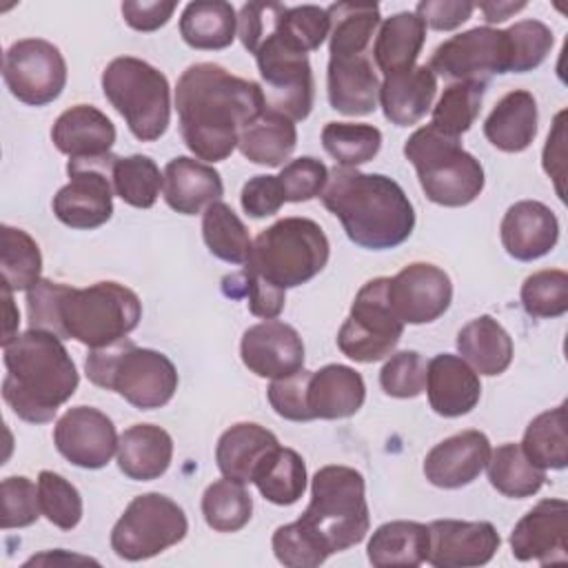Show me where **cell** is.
<instances>
[{"mask_svg": "<svg viewBox=\"0 0 568 568\" xmlns=\"http://www.w3.org/2000/svg\"><path fill=\"white\" fill-rule=\"evenodd\" d=\"M297 521L328 557L357 546L371 526L364 475L351 466H322L311 479V501Z\"/></svg>", "mask_w": 568, "mask_h": 568, "instance_id": "cell-5", "label": "cell"}, {"mask_svg": "<svg viewBox=\"0 0 568 568\" xmlns=\"http://www.w3.org/2000/svg\"><path fill=\"white\" fill-rule=\"evenodd\" d=\"M13 291L2 286V302H4V331H2V346H7L9 342H13L18 337V324H20V313L13 304L11 297Z\"/></svg>", "mask_w": 568, "mask_h": 568, "instance_id": "cell-63", "label": "cell"}, {"mask_svg": "<svg viewBox=\"0 0 568 568\" xmlns=\"http://www.w3.org/2000/svg\"><path fill=\"white\" fill-rule=\"evenodd\" d=\"M29 328L60 339H75L89 348L109 346L126 337L142 317L140 297L118 282H95L75 288L40 280L27 291Z\"/></svg>", "mask_w": 568, "mask_h": 568, "instance_id": "cell-2", "label": "cell"}, {"mask_svg": "<svg viewBox=\"0 0 568 568\" xmlns=\"http://www.w3.org/2000/svg\"><path fill=\"white\" fill-rule=\"evenodd\" d=\"M118 439L111 417L93 406L69 408L53 428L58 453L73 466L89 470H98L111 462Z\"/></svg>", "mask_w": 568, "mask_h": 568, "instance_id": "cell-17", "label": "cell"}, {"mask_svg": "<svg viewBox=\"0 0 568 568\" xmlns=\"http://www.w3.org/2000/svg\"><path fill=\"white\" fill-rule=\"evenodd\" d=\"M328 53L351 55L368 53V44L382 24L379 4L375 2H335L328 9Z\"/></svg>", "mask_w": 568, "mask_h": 568, "instance_id": "cell-38", "label": "cell"}, {"mask_svg": "<svg viewBox=\"0 0 568 568\" xmlns=\"http://www.w3.org/2000/svg\"><path fill=\"white\" fill-rule=\"evenodd\" d=\"M277 437L253 422H240L226 428L215 446V462L222 477L233 479L237 484H248L262 457L275 448Z\"/></svg>", "mask_w": 568, "mask_h": 568, "instance_id": "cell-31", "label": "cell"}, {"mask_svg": "<svg viewBox=\"0 0 568 568\" xmlns=\"http://www.w3.org/2000/svg\"><path fill=\"white\" fill-rule=\"evenodd\" d=\"M275 559L288 568H315L328 559L326 550L300 526V521L284 524L271 539Z\"/></svg>", "mask_w": 568, "mask_h": 568, "instance_id": "cell-53", "label": "cell"}, {"mask_svg": "<svg viewBox=\"0 0 568 568\" xmlns=\"http://www.w3.org/2000/svg\"><path fill=\"white\" fill-rule=\"evenodd\" d=\"M426 395L437 415L462 417L479 404L481 382L459 355L439 353L426 364Z\"/></svg>", "mask_w": 568, "mask_h": 568, "instance_id": "cell-24", "label": "cell"}, {"mask_svg": "<svg viewBox=\"0 0 568 568\" xmlns=\"http://www.w3.org/2000/svg\"><path fill=\"white\" fill-rule=\"evenodd\" d=\"M313 371H295L293 375L273 379L268 386V402L271 408L288 419V422H311V413H308V402H306V388H308V379H311Z\"/></svg>", "mask_w": 568, "mask_h": 568, "instance_id": "cell-56", "label": "cell"}, {"mask_svg": "<svg viewBox=\"0 0 568 568\" xmlns=\"http://www.w3.org/2000/svg\"><path fill=\"white\" fill-rule=\"evenodd\" d=\"M499 544V532L490 521L435 519L428 524L426 561L435 568L484 566L495 557Z\"/></svg>", "mask_w": 568, "mask_h": 568, "instance_id": "cell-18", "label": "cell"}, {"mask_svg": "<svg viewBox=\"0 0 568 568\" xmlns=\"http://www.w3.org/2000/svg\"><path fill=\"white\" fill-rule=\"evenodd\" d=\"M266 106L288 120L308 118L315 100V82L306 53L293 51L273 33L255 49Z\"/></svg>", "mask_w": 568, "mask_h": 568, "instance_id": "cell-12", "label": "cell"}, {"mask_svg": "<svg viewBox=\"0 0 568 568\" xmlns=\"http://www.w3.org/2000/svg\"><path fill=\"white\" fill-rule=\"evenodd\" d=\"M388 277L368 280L355 295L348 317L337 333L339 351L362 364L388 357L402 339L404 322L388 304Z\"/></svg>", "mask_w": 568, "mask_h": 568, "instance_id": "cell-11", "label": "cell"}, {"mask_svg": "<svg viewBox=\"0 0 568 568\" xmlns=\"http://www.w3.org/2000/svg\"><path fill=\"white\" fill-rule=\"evenodd\" d=\"M524 455L541 470H564L568 466L566 404L539 413L524 430Z\"/></svg>", "mask_w": 568, "mask_h": 568, "instance_id": "cell-39", "label": "cell"}, {"mask_svg": "<svg viewBox=\"0 0 568 568\" xmlns=\"http://www.w3.org/2000/svg\"><path fill=\"white\" fill-rule=\"evenodd\" d=\"M475 9H479L484 13V20L493 24V22H504L513 13L526 9V2H501V0H497V2H479V4H475Z\"/></svg>", "mask_w": 568, "mask_h": 568, "instance_id": "cell-62", "label": "cell"}, {"mask_svg": "<svg viewBox=\"0 0 568 568\" xmlns=\"http://www.w3.org/2000/svg\"><path fill=\"white\" fill-rule=\"evenodd\" d=\"M537 100L530 91H508L484 120L486 140L504 151L519 153L528 149L537 135Z\"/></svg>", "mask_w": 568, "mask_h": 568, "instance_id": "cell-30", "label": "cell"}, {"mask_svg": "<svg viewBox=\"0 0 568 568\" xmlns=\"http://www.w3.org/2000/svg\"><path fill=\"white\" fill-rule=\"evenodd\" d=\"M286 4L282 2H246L237 13V36L248 53L273 33Z\"/></svg>", "mask_w": 568, "mask_h": 568, "instance_id": "cell-57", "label": "cell"}, {"mask_svg": "<svg viewBox=\"0 0 568 568\" xmlns=\"http://www.w3.org/2000/svg\"><path fill=\"white\" fill-rule=\"evenodd\" d=\"M488 481L490 486L513 499L532 497L546 481V470L537 468L521 450L519 444H501L490 450L488 464Z\"/></svg>", "mask_w": 568, "mask_h": 568, "instance_id": "cell-40", "label": "cell"}, {"mask_svg": "<svg viewBox=\"0 0 568 568\" xmlns=\"http://www.w3.org/2000/svg\"><path fill=\"white\" fill-rule=\"evenodd\" d=\"M253 499L244 484L233 479H217L206 486L202 495V515L209 528L217 532H237L251 521Z\"/></svg>", "mask_w": 568, "mask_h": 568, "instance_id": "cell-46", "label": "cell"}, {"mask_svg": "<svg viewBox=\"0 0 568 568\" xmlns=\"http://www.w3.org/2000/svg\"><path fill=\"white\" fill-rule=\"evenodd\" d=\"M328 255L331 244L317 222L308 217H284L253 240L244 266L286 291L322 273Z\"/></svg>", "mask_w": 568, "mask_h": 568, "instance_id": "cell-7", "label": "cell"}, {"mask_svg": "<svg viewBox=\"0 0 568 568\" xmlns=\"http://www.w3.org/2000/svg\"><path fill=\"white\" fill-rule=\"evenodd\" d=\"M499 235L510 257L532 262L555 248L559 240V220L544 202L521 200L504 213Z\"/></svg>", "mask_w": 568, "mask_h": 568, "instance_id": "cell-22", "label": "cell"}, {"mask_svg": "<svg viewBox=\"0 0 568 568\" xmlns=\"http://www.w3.org/2000/svg\"><path fill=\"white\" fill-rule=\"evenodd\" d=\"M277 180L282 184L286 202H308L322 195L328 182V169L324 162L304 155L284 164Z\"/></svg>", "mask_w": 568, "mask_h": 568, "instance_id": "cell-55", "label": "cell"}, {"mask_svg": "<svg viewBox=\"0 0 568 568\" xmlns=\"http://www.w3.org/2000/svg\"><path fill=\"white\" fill-rule=\"evenodd\" d=\"M426 359L417 351L393 353L379 371V384L386 395L410 399L426 388Z\"/></svg>", "mask_w": 568, "mask_h": 568, "instance_id": "cell-52", "label": "cell"}, {"mask_svg": "<svg viewBox=\"0 0 568 568\" xmlns=\"http://www.w3.org/2000/svg\"><path fill=\"white\" fill-rule=\"evenodd\" d=\"M84 373L91 384L118 393L140 410L169 404L178 390L173 362L160 351L135 346L129 337L91 348L84 359Z\"/></svg>", "mask_w": 568, "mask_h": 568, "instance_id": "cell-6", "label": "cell"}, {"mask_svg": "<svg viewBox=\"0 0 568 568\" xmlns=\"http://www.w3.org/2000/svg\"><path fill=\"white\" fill-rule=\"evenodd\" d=\"M115 158L109 153L67 162L69 184L53 195V213L62 224L91 231L111 220L115 195L111 169Z\"/></svg>", "mask_w": 568, "mask_h": 568, "instance_id": "cell-14", "label": "cell"}, {"mask_svg": "<svg viewBox=\"0 0 568 568\" xmlns=\"http://www.w3.org/2000/svg\"><path fill=\"white\" fill-rule=\"evenodd\" d=\"M55 149L69 160L102 158L111 153L115 142L113 122L91 104H75L58 115L51 126Z\"/></svg>", "mask_w": 568, "mask_h": 568, "instance_id": "cell-25", "label": "cell"}, {"mask_svg": "<svg viewBox=\"0 0 568 568\" xmlns=\"http://www.w3.org/2000/svg\"><path fill=\"white\" fill-rule=\"evenodd\" d=\"M486 84L450 82L430 111V126L442 135L457 138L466 133L479 115Z\"/></svg>", "mask_w": 568, "mask_h": 568, "instance_id": "cell-45", "label": "cell"}, {"mask_svg": "<svg viewBox=\"0 0 568 568\" xmlns=\"http://www.w3.org/2000/svg\"><path fill=\"white\" fill-rule=\"evenodd\" d=\"M100 82L104 98L138 140L153 142L166 133L171 87L162 71L140 58L122 55L104 67Z\"/></svg>", "mask_w": 568, "mask_h": 568, "instance_id": "cell-9", "label": "cell"}, {"mask_svg": "<svg viewBox=\"0 0 568 568\" xmlns=\"http://www.w3.org/2000/svg\"><path fill=\"white\" fill-rule=\"evenodd\" d=\"M4 348L2 397L29 424H47L78 388V368L53 333L29 328Z\"/></svg>", "mask_w": 568, "mask_h": 568, "instance_id": "cell-4", "label": "cell"}, {"mask_svg": "<svg viewBox=\"0 0 568 568\" xmlns=\"http://www.w3.org/2000/svg\"><path fill=\"white\" fill-rule=\"evenodd\" d=\"M240 202L246 215L260 220L277 213L286 200L277 175H253L242 186Z\"/></svg>", "mask_w": 568, "mask_h": 568, "instance_id": "cell-58", "label": "cell"}, {"mask_svg": "<svg viewBox=\"0 0 568 568\" xmlns=\"http://www.w3.org/2000/svg\"><path fill=\"white\" fill-rule=\"evenodd\" d=\"M510 40V73L537 69L550 53L555 36L539 20H519L506 29Z\"/></svg>", "mask_w": 568, "mask_h": 568, "instance_id": "cell-51", "label": "cell"}, {"mask_svg": "<svg viewBox=\"0 0 568 568\" xmlns=\"http://www.w3.org/2000/svg\"><path fill=\"white\" fill-rule=\"evenodd\" d=\"M388 304L404 324H428L442 317L453 302L448 273L428 262L406 264L388 277Z\"/></svg>", "mask_w": 568, "mask_h": 568, "instance_id": "cell-16", "label": "cell"}, {"mask_svg": "<svg viewBox=\"0 0 568 568\" xmlns=\"http://www.w3.org/2000/svg\"><path fill=\"white\" fill-rule=\"evenodd\" d=\"M426 40V24L415 11H399L379 24L373 60L384 75L402 73L415 67Z\"/></svg>", "mask_w": 568, "mask_h": 568, "instance_id": "cell-33", "label": "cell"}, {"mask_svg": "<svg viewBox=\"0 0 568 568\" xmlns=\"http://www.w3.org/2000/svg\"><path fill=\"white\" fill-rule=\"evenodd\" d=\"M426 197L442 206H466L484 191V169L457 138L442 135L430 124L417 129L404 144Z\"/></svg>", "mask_w": 568, "mask_h": 568, "instance_id": "cell-8", "label": "cell"}, {"mask_svg": "<svg viewBox=\"0 0 568 568\" xmlns=\"http://www.w3.org/2000/svg\"><path fill=\"white\" fill-rule=\"evenodd\" d=\"M331 31V18L324 7L317 4H300V7H286L275 24V36L300 53H311L322 47V42L328 38Z\"/></svg>", "mask_w": 568, "mask_h": 568, "instance_id": "cell-47", "label": "cell"}, {"mask_svg": "<svg viewBox=\"0 0 568 568\" xmlns=\"http://www.w3.org/2000/svg\"><path fill=\"white\" fill-rule=\"evenodd\" d=\"M175 7L178 4L173 0H169V2H164V0H153V2L126 0V2H122V18L135 31H155L169 22Z\"/></svg>", "mask_w": 568, "mask_h": 568, "instance_id": "cell-60", "label": "cell"}, {"mask_svg": "<svg viewBox=\"0 0 568 568\" xmlns=\"http://www.w3.org/2000/svg\"><path fill=\"white\" fill-rule=\"evenodd\" d=\"M379 78L368 53L331 55L326 71L331 109L344 115H368L379 104Z\"/></svg>", "mask_w": 568, "mask_h": 568, "instance_id": "cell-23", "label": "cell"}, {"mask_svg": "<svg viewBox=\"0 0 568 568\" xmlns=\"http://www.w3.org/2000/svg\"><path fill=\"white\" fill-rule=\"evenodd\" d=\"M175 109L186 149L197 160L222 162L235 151L242 129L262 115L266 100L257 82L215 62H197L178 80Z\"/></svg>", "mask_w": 568, "mask_h": 568, "instance_id": "cell-1", "label": "cell"}, {"mask_svg": "<svg viewBox=\"0 0 568 568\" xmlns=\"http://www.w3.org/2000/svg\"><path fill=\"white\" fill-rule=\"evenodd\" d=\"M202 237L206 248L222 262L244 264L251 253V235L237 213L222 200L202 213Z\"/></svg>", "mask_w": 568, "mask_h": 568, "instance_id": "cell-41", "label": "cell"}, {"mask_svg": "<svg viewBox=\"0 0 568 568\" xmlns=\"http://www.w3.org/2000/svg\"><path fill=\"white\" fill-rule=\"evenodd\" d=\"M490 450V442L481 430H462L428 450L424 475L437 488L468 486L486 468Z\"/></svg>", "mask_w": 568, "mask_h": 568, "instance_id": "cell-21", "label": "cell"}, {"mask_svg": "<svg viewBox=\"0 0 568 568\" xmlns=\"http://www.w3.org/2000/svg\"><path fill=\"white\" fill-rule=\"evenodd\" d=\"M564 118H566V111L557 113V118L552 122L555 126L548 133V140L544 146V171L555 180V186H557V193L561 200H564V186H561V180H564Z\"/></svg>", "mask_w": 568, "mask_h": 568, "instance_id": "cell-61", "label": "cell"}, {"mask_svg": "<svg viewBox=\"0 0 568 568\" xmlns=\"http://www.w3.org/2000/svg\"><path fill=\"white\" fill-rule=\"evenodd\" d=\"M251 481L266 501L291 506L306 490V464L297 450L277 444L262 457Z\"/></svg>", "mask_w": 568, "mask_h": 568, "instance_id": "cell-37", "label": "cell"}, {"mask_svg": "<svg viewBox=\"0 0 568 568\" xmlns=\"http://www.w3.org/2000/svg\"><path fill=\"white\" fill-rule=\"evenodd\" d=\"M118 466L135 481L162 477L173 459L171 435L155 424H133L118 439Z\"/></svg>", "mask_w": 568, "mask_h": 568, "instance_id": "cell-29", "label": "cell"}, {"mask_svg": "<svg viewBox=\"0 0 568 568\" xmlns=\"http://www.w3.org/2000/svg\"><path fill=\"white\" fill-rule=\"evenodd\" d=\"M240 355L244 366L257 377L280 379L304 368V342L291 324L280 320H264L246 328Z\"/></svg>", "mask_w": 568, "mask_h": 568, "instance_id": "cell-20", "label": "cell"}, {"mask_svg": "<svg viewBox=\"0 0 568 568\" xmlns=\"http://www.w3.org/2000/svg\"><path fill=\"white\" fill-rule=\"evenodd\" d=\"M435 93L437 75L428 64H419L402 73L384 75L379 84V106L390 124L413 126L433 109Z\"/></svg>", "mask_w": 568, "mask_h": 568, "instance_id": "cell-28", "label": "cell"}, {"mask_svg": "<svg viewBox=\"0 0 568 568\" xmlns=\"http://www.w3.org/2000/svg\"><path fill=\"white\" fill-rule=\"evenodd\" d=\"M366 555L375 568H415L428 555V526L406 519L386 521L375 528Z\"/></svg>", "mask_w": 568, "mask_h": 568, "instance_id": "cell-34", "label": "cell"}, {"mask_svg": "<svg viewBox=\"0 0 568 568\" xmlns=\"http://www.w3.org/2000/svg\"><path fill=\"white\" fill-rule=\"evenodd\" d=\"M222 293L226 297H246V306L255 317L275 320L286 304V291L268 284L257 273L248 271L246 266L240 273H231L222 277Z\"/></svg>", "mask_w": 568, "mask_h": 568, "instance_id": "cell-50", "label": "cell"}, {"mask_svg": "<svg viewBox=\"0 0 568 568\" xmlns=\"http://www.w3.org/2000/svg\"><path fill=\"white\" fill-rule=\"evenodd\" d=\"M513 557L539 561L541 566L568 561V504L566 499H541L510 532Z\"/></svg>", "mask_w": 568, "mask_h": 568, "instance_id": "cell-19", "label": "cell"}, {"mask_svg": "<svg viewBox=\"0 0 568 568\" xmlns=\"http://www.w3.org/2000/svg\"><path fill=\"white\" fill-rule=\"evenodd\" d=\"M428 69L444 80L488 84L495 73H510L508 33L493 27L457 33L433 51Z\"/></svg>", "mask_w": 568, "mask_h": 568, "instance_id": "cell-13", "label": "cell"}, {"mask_svg": "<svg viewBox=\"0 0 568 568\" xmlns=\"http://www.w3.org/2000/svg\"><path fill=\"white\" fill-rule=\"evenodd\" d=\"M324 151L344 169L373 160L382 146V131L366 122H328L322 129Z\"/></svg>", "mask_w": 568, "mask_h": 568, "instance_id": "cell-43", "label": "cell"}, {"mask_svg": "<svg viewBox=\"0 0 568 568\" xmlns=\"http://www.w3.org/2000/svg\"><path fill=\"white\" fill-rule=\"evenodd\" d=\"M475 11L473 2L462 0H422L415 13L424 20L426 27L435 31H453L464 24Z\"/></svg>", "mask_w": 568, "mask_h": 568, "instance_id": "cell-59", "label": "cell"}, {"mask_svg": "<svg viewBox=\"0 0 568 568\" xmlns=\"http://www.w3.org/2000/svg\"><path fill=\"white\" fill-rule=\"evenodd\" d=\"M162 193L164 202L173 211L195 215L224 195V184L211 164L189 155H178L164 166Z\"/></svg>", "mask_w": 568, "mask_h": 568, "instance_id": "cell-26", "label": "cell"}, {"mask_svg": "<svg viewBox=\"0 0 568 568\" xmlns=\"http://www.w3.org/2000/svg\"><path fill=\"white\" fill-rule=\"evenodd\" d=\"M457 351L479 375H501L513 362V339L490 315H479L457 333Z\"/></svg>", "mask_w": 568, "mask_h": 568, "instance_id": "cell-32", "label": "cell"}, {"mask_svg": "<svg viewBox=\"0 0 568 568\" xmlns=\"http://www.w3.org/2000/svg\"><path fill=\"white\" fill-rule=\"evenodd\" d=\"M521 306L530 317H561L568 311V273L544 268L521 284Z\"/></svg>", "mask_w": 568, "mask_h": 568, "instance_id": "cell-48", "label": "cell"}, {"mask_svg": "<svg viewBox=\"0 0 568 568\" xmlns=\"http://www.w3.org/2000/svg\"><path fill=\"white\" fill-rule=\"evenodd\" d=\"M366 399L364 377L344 364H326L311 373L306 402L313 419H344L355 415Z\"/></svg>", "mask_w": 568, "mask_h": 568, "instance_id": "cell-27", "label": "cell"}, {"mask_svg": "<svg viewBox=\"0 0 568 568\" xmlns=\"http://www.w3.org/2000/svg\"><path fill=\"white\" fill-rule=\"evenodd\" d=\"M38 499L42 515L58 528L71 530L82 519V497L78 488L53 470H40Z\"/></svg>", "mask_w": 568, "mask_h": 568, "instance_id": "cell-49", "label": "cell"}, {"mask_svg": "<svg viewBox=\"0 0 568 568\" xmlns=\"http://www.w3.org/2000/svg\"><path fill=\"white\" fill-rule=\"evenodd\" d=\"M320 197L342 222L346 237L359 248H395L415 229V209L408 195L395 180L382 173L335 166Z\"/></svg>", "mask_w": 568, "mask_h": 568, "instance_id": "cell-3", "label": "cell"}, {"mask_svg": "<svg viewBox=\"0 0 568 568\" xmlns=\"http://www.w3.org/2000/svg\"><path fill=\"white\" fill-rule=\"evenodd\" d=\"M297 144V131L293 120L286 115L264 109L257 120H253L246 129H242L237 149L240 153L262 166H282L284 160L291 158Z\"/></svg>", "mask_w": 568, "mask_h": 568, "instance_id": "cell-36", "label": "cell"}, {"mask_svg": "<svg viewBox=\"0 0 568 568\" xmlns=\"http://www.w3.org/2000/svg\"><path fill=\"white\" fill-rule=\"evenodd\" d=\"M0 493H2L0 526L4 530L31 526L42 515L40 499H38V486L29 477L16 475V477L2 479Z\"/></svg>", "mask_w": 568, "mask_h": 568, "instance_id": "cell-54", "label": "cell"}, {"mask_svg": "<svg viewBox=\"0 0 568 568\" xmlns=\"http://www.w3.org/2000/svg\"><path fill=\"white\" fill-rule=\"evenodd\" d=\"M237 31V13L224 0L189 2L180 16L182 40L202 51H220L233 44Z\"/></svg>", "mask_w": 568, "mask_h": 568, "instance_id": "cell-35", "label": "cell"}, {"mask_svg": "<svg viewBox=\"0 0 568 568\" xmlns=\"http://www.w3.org/2000/svg\"><path fill=\"white\" fill-rule=\"evenodd\" d=\"M2 248H0V271L2 286L9 291H29L42 277V253L38 242L22 229L2 224Z\"/></svg>", "mask_w": 568, "mask_h": 568, "instance_id": "cell-42", "label": "cell"}, {"mask_svg": "<svg viewBox=\"0 0 568 568\" xmlns=\"http://www.w3.org/2000/svg\"><path fill=\"white\" fill-rule=\"evenodd\" d=\"M2 78L13 98L29 106H44L62 93L67 62L49 40L24 38L4 51Z\"/></svg>", "mask_w": 568, "mask_h": 568, "instance_id": "cell-15", "label": "cell"}, {"mask_svg": "<svg viewBox=\"0 0 568 568\" xmlns=\"http://www.w3.org/2000/svg\"><path fill=\"white\" fill-rule=\"evenodd\" d=\"M113 193L135 209H151L164 184V173L149 155L115 158L111 169Z\"/></svg>", "mask_w": 568, "mask_h": 568, "instance_id": "cell-44", "label": "cell"}, {"mask_svg": "<svg viewBox=\"0 0 568 568\" xmlns=\"http://www.w3.org/2000/svg\"><path fill=\"white\" fill-rule=\"evenodd\" d=\"M189 532L184 510L166 495L133 497L111 530V548L120 559L142 561L182 541Z\"/></svg>", "mask_w": 568, "mask_h": 568, "instance_id": "cell-10", "label": "cell"}]
</instances>
